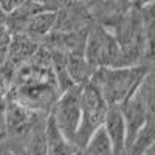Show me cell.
Wrapping results in <instances>:
<instances>
[{"label": "cell", "mask_w": 155, "mask_h": 155, "mask_svg": "<svg viewBox=\"0 0 155 155\" xmlns=\"http://www.w3.org/2000/svg\"><path fill=\"white\" fill-rule=\"evenodd\" d=\"M152 71L149 65L129 67H101L90 78L109 106H120L130 96L137 87Z\"/></svg>", "instance_id": "cell-1"}, {"label": "cell", "mask_w": 155, "mask_h": 155, "mask_svg": "<svg viewBox=\"0 0 155 155\" xmlns=\"http://www.w3.org/2000/svg\"><path fill=\"white\" fill-rule=\"evenodd\" d=\"M120 110L126 127V147L132 143L150 116H153V71H150L135 92L124 102L120 104ZM126 150V149H124Z\"/></svg>", "instance_id": "cell-2"}, {"label": "cell", "mask_w": 155, "mask_h": 155, "mask_svg": "<svg viewBox=\"0 0 155 155\" xmlns=\"http://www.w3.org/2000/svg\"><path fill=\"white\" fill-rule=\"evenodd\" d=\"M79 102H81V123L74 140L76 147L84 146L88 141V138L99 127H102V123H104L106 113L109 109V104L92 81L81 84Z\"/></svg>", "instance_id": "cell-3"}, {"label": "cell", "mask_w": 155, "mask_h": 155, "mask_svg": "<svg viewBox=\"0 0 155 155\" xmlns=\"http://www.w3.org/2000/svg\"><path fill=\"white\" fill-rule=\"evenodd\" d=\"M84 56L95 70L101 67H120L121 47L115 36L106 28H92L84 39Z\"/></svg>", "instance_id": "cell-4"}, {"label": "cell", "mask_w": 155, "mask_h": 155, "mask_svg": "<svg viewBox=\"0 0 155 155\" xmlns=\"http://www.w3.org/2000/svg\"><path fill=\"white\" fill-rule=\"evenodd\" d=\"M81 85H73L67 92L59 95L58 101L50 110V116L54 121L59 132L71 144H74L76 134L81 123V102H79Z\"/></svg>", "instance_id": "cell-5"}, {"label": "cell", "mask_w": 155, "mask_h": 155, "mask_svg": "<svg viewBox=\"0 0 155 155\" xmlns=\"http://www.w3.org/2000/svg\"><path fill=\"white\" fill-rule=\"evenodd\" d=\"M102 129L109 138L113 155H124L126 149V127L120 106H109Z\"/></svg>", "instance_id": "cell-6"}, {"label": "cell", "mask_w": 155, "mask_h": 155, "mask_svg": "<svg viewBox=\"0 0 155 155\" xmlns=\"http://www.w3.org/2000/svg\"><path fill=\"white\" fill-rule=\"evenodd\" d=\"M58 25V11L53 9H41L25 22L23 33L31 39H42L47 37Z\"/></svg>", "instance_id": "cell-7"}, {"label": "cell", "mask_w": 155, "mask_h": 155, "mask_svg": "<svg viewBox=\"0 0 155 155\" xmlns=\"http://www.w3.org/2000/svg\"><path fill=\"white\" fill-rule=\"evenodd\" d=\"M76 146L64 137L56 127L51 116H47L45 123V155H74Z\"/></svg>", "instance_id": "cell-8"}, {"label": "cell", "mask_w": 155, "mask_h": 155, "mask_svg": "<svg viewBox=\"0 0 155 155\" xmlns=\"http://www.w3.org/2000/svg\"><path fill=\"white\" fill-rule=\"evenodd\" d=\"M155 132H153V116L147 120V123L140 129V132L135 135L132 143L124 150V155H143L147 149L153 147Z\"/></svg>", "instance_id": "cell-9"}, {"label": "cell", "mask_w": 155, "mask_h": 155, "mask_svg": "<svg viewBox=\"0 0 155 155\" xmlns=\"http://www.w3.org/2000/svg\"><path fill=\"white\" fill-rule=\"evenodd\" d=\"M74 155H113L112 146L109 143L104 129L99 127L84 146L76 149Z\"/></svg>", "instance_id": "cell-10"}, {"label": "cell", "mask_w": 155, "mask_h": 155, "mask_svg": "<svg viewBox=\"0 0 155 155\" xmlns=\"http://www.w3.org/2000/svg\"><path fill=\"white\" fill-rule=\"evenodd\" d=\"M28 0H0V12L3 16L14 14L17 9H20Z\"/></svg>", "instance_id": "cell-11"}, {"label": "cell", "mask_w": 155, "mask_h": 155, "mask_svg": "<svg viewBox=\"0 0 155 155\" xmlns=\"http://www.w3.org/2000/svg\"><path fill=\"white\" fill-rule=\"evenodd\" d=\"M0 155H28L27 152H17V150H8V152H5V153H0Z\"/></svg>", "instance_id": "cell-12"}, {"label": "cell", "mask_w": 155, "mask_h": 155, "mask_svg": "<svg viewBox=\"0 0 155 155\" xmlns=\"http://www.w3.org/2000/svg\"><path fill=\"white\" fill-rule=\"evenodd\" d=\"M143 155H155V152H153V147H150V149H147Z\"/></svg>", "instance_id": "cell-13"}, {"label": "cell", "mask_w": 155, "mask_h": 155, "mask_svg": "<svg viewBox=\"0 0 155 155\" xmlns=\"http://www.w3.org/2000/svg\"><path fill=\"white\" fill-rule=\"evenodd\" d=\"M31 2H37V3H39V2H41V0H31Z\"/></svg>", "instance_id": "cell-14"}]
</instances>
